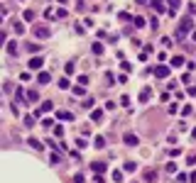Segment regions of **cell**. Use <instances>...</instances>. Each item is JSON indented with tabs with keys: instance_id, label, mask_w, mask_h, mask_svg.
I'll return each mask as SVG.
<instances>
[{
	"instance_id": "cell-14",
	"label": "cell",
	"mask_w": 196,
	"mask_h": 183,
	"mask_svg": "<svg viewBox=\"0 0 196 183\" xmlns=\"http://www.w3.org/2000/svg\"><path fill=\"white\" fill-rule=\"evenodd\" d=\"M93 169H96V171H100V173H103V171H105V164H93Z\"/></svg>"
},
{
	"instance_id": "cell-3",
	"label": "cell",
	"mask_w": 196,
	"mask_h": 183,
	"mask_svg": "<svg viewBox=\"0 0 196 183\" xmlns=\"http://www.w3.org/2000/svg\"><path fill=\"white\" fill-rule=\"evenodd\" d=\"M123 142H125L128 147H137V137H135V134H130V132H128V134L123 137Z\"/></svg>"
},
{
	"instance_id": "cell-17",
	"label": "cell",
	"mask_w": 196,
	"mask_h": 183,
	"mask_svg": "<svg viewBox=\"0 0 196 183\" xmlns=\"http://www.w3.org/2000/svg\"><path fill=\"white\" fill-rule=\"evenodd\" d=\"M169 5H172V7H179V5H181V0H169Z\"/></svg>"
},
{
	"instance_id": "cell-11",
	"label": "cell",
	"mask_w": 196,
	"mask_h": 183,
	"mask_svg": "<svg viewBox=\"0 0 196 183\" xmlns=\"http://www.w3.org/2000/svg\"><path fill=\"white\" fill-rule=\"evenodd\" d=\"M49 110H52V103H49V100H47V103H42V112H49Z\"/></svg>"
},
{
	"instance_id": "cell-2",
	"label": "cell",
	"mask_w": 196,
	"mask_h": 183,
	"mask_svg": "<svg viewBox=\"0 0 196 183\" xmlns=\"http://www.w3.org/2000/svg\"><path fill=\"white\" fill-rule=\"evenodd\" d=\"M49 34H52V32L47 30L44 25H37V27H34V37H37V39H47Z\"/></svg>"
},
{
	"instance_id": "cell-4",
	"label": "cell",
	"mask_w": 196,
	"mask_h": 183,
	"mask_svg": "<svg viewBox=\"0 0 196 183\" xmlns=\"http://www.w3.org/2000/svg\"><path fill=\"white\" fill-rule=\"evenodd\" d=\"M155 73H157V78H167V76H169V68H167V66H157Z\"/></svg>"
},
{
	"instance_id": "cell-6",
	"label": "cell",
	"mask_w": 196,
	"mask_h": 183,
	"mask_svg": "<svg viewBox=\"0 0 196 183\" xmlns=\"http://www.w3.org/2000/svg\"><path fill=\"white\" fill-rule=\"evenodd\" d=\"M39 66H42V59H32V61H30V68H34V71H37Z\"/></svg>"
},
{
	"instance_id": "cell-10",
	"label": "cell",
	"mask_w": 196,
	"mask_h": 183,
	"mask_svg": "<svg viewBox=\"0 0 196 183\" xmlns=\"http://www.w3.org/2000/svg\"><path fill=\"white\" fill-rule=\"evenodd\" d=\"M181 63H184L181 56H174V59H172V66H181Z\"/></svg>"
},
{
	"instance_id": "cell-5",
	"label": "cell",
	"mask_w": 196,
	"mask_h": 183,
	"mask_svg": "<svg viewBox=\"0 0 196 183\" xmlns=\"http://www.w3.org/2000/svg\"><path fill=\"white\" fill-rule=\"evenodd\" d=\"M49 81H52V76H49L47 71H42V73L37 76V83H42V86H44V83H49Z\"/></svg>"
},
{
	"instance_id": "cell-16",
	"label": "cell",
	"mask_w": 196,
	"mask_h": 183,
	"mask_svg": "<svg viewBox=\"0 0 196 183\" xmlns=\"http://www.w3.org/2000/svg\"><path fill=\"white\" fill-rule=\"evenodd\" d=\"M125 171H135V161H128L125 164Z\"/></svg>"
},
{
	"instance_id": "cell-1",
	"label": "cell",
	"mask_w": 196,
	"mask_h": 183,
	"mask_svg": "<svg viewBox=\"0 0 196 183\" xmlns=\"http://www.w3.org/2000/svg\"><path fill=\"white\" fill-rule=\"evenodd\" d=\"M191 25H194V22H191V17H184V20L179 22V30H177V39H184V37H186V34L191 32Z\"/></svg>"
},
{
	"instance_id": "cell-15",
	"label": "cell",
	"mask_w": 196,
	"mask_h": 183,
	"mask_svg": "<svg viewBox=\"0 0 196 183\" xmlns=\"http://www.w3.org/2000/svg\"><path fill=\"white\" fill-rule=\"evenodd\" d=\"M59 88H69V78H62L59 81Z\"/></svg>"
},
{
	"instance_id": "cell-8",
	"label": "cell",
	"mask_w": 196,
	"mask_h": 183,
	"mask_svg": "<svg viewBox=\"0 0 196 183\" xmlns=\"http://www.w3.org/2000/svg\"><path fill=\"white\" fill-rule=\"evenodd\" d=\"M147 98H150V88H145V91L140 93V100H142V103H145V100H147Z\"/></svg>"
},
{
	"instance_id": "cell-13",
	"label": "cell",
	"mask_w": 196,
	"mask_h": 183,
	"mask_svg": "<svg viewBox=\"0 0 196 183\" xmlns=\"http://www.w3.org/2000/svg\"><path fill=\"white\" fill-rule=\"evenodd\" d=\"M93 51H96V54H103V44H98V42H96V44H93Z\"/></svg>"
},
{
	"instance_id": "cell-18",
	"label": "cell",
	"mask_w": 196,
	"mask_h": 183,
	"mask_svg": "<svg viewBox=\"0 0 196 183\" xmlns=\"http://www.w3.org/2000/svg\"><path fill=\"white\" fill-rule=\"evenodd\" d=\"M194 39H196V32H194Z\"/></svg>"
},
{
	"instance_id": "cell-12",
	"label": "cell",
	"mask_w": 196,
	"mask_h": 183,
	"mask_svg": "<svg viewBox=\"0 0 196 183\" xmlns=\"http://www.w3.org/2000/svg\"><path fill=\"white\" fill-rule=\"evenodd\" d=\"M30 147H32V149H42V144H39L37 139H30Z\"/></svg>"
},
{
	"instance_id": "cell-9",
	"label": "cell",
	"mask_w": 196,
	"mask_h": 183,
	"mask_svg": "<svg viewBox=\"0 0 196 183\" xmlns=\"http://www.w3.org/2000/svg\"><path fill=\"white\" fill-rule=\"evenodd\" d=\"M96 147H98V149H103V147H105V139H103V137H96Z\"/></svg>"
},
{
	"instance_id": "cell-7",
	"label": "cell",
	"mask_w": 196,
	"mask_h": 183,
	"mask_svg": "<svg viewBox=\"0 0 196 183\" xmlns=\"http://www.w3.org/2000/svg\"><path fill=\"white\" fill-rule=\"evenodd\" d=\"M113 181H115V183L123 181V171H113Z\"/></svg>"
}]
</instances>
